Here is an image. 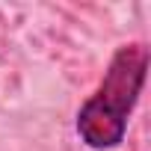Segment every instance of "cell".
I'll list each match as a JSON object with an SVG mask.
<instances>
[{"label": "cell", "mask_w": 151, "mask_h": 151, "mask_svg": "<svg viewBox=\"0 0 151 151\" xmlns=\"http://www.w3.org/2000/svg\"><path fill=\"white\" fill-rule=\"evenodd\" d=\"M148 71V47L124 45L116 50L98 92L77 113V133L89 148H116L124 139L127 116L139 101Z\"/></svg>", "instance_id": "cell-1"}]
</instances>
